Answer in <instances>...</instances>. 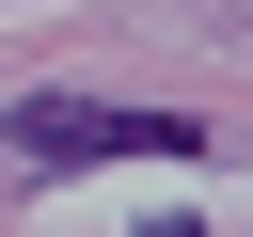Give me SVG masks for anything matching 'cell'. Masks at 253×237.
<instances>
[{"instance_id": "2", "label": "cell", "mask_w": 253, "mask_h": 237, "mask_svg": "<svg viewBox=\"0 0 253 237\" xmlns=\"http://www.w3.org/2000/svg\"><path fill=\"white\" fill-rule=\"evenodd\" d=\"M142 237H206V221H142Z\"/></svg>"}, {"instance_id": "1", "label": "cell", "mask_w": 253, "mask_h": 237, "mask_svg": "<svg viewBox=\"0 0 253 237\" xmlns=\"http://www.w3.org/2000/svg\"><path fill=\"white\" fill-rule=\"evenodd\" d=\"M16 158H32V174H95V158H206V111H111V95H16Z\"/></svg>"}]
</instances>
